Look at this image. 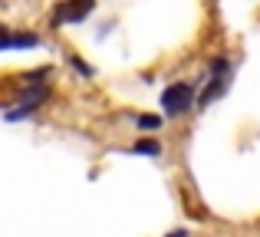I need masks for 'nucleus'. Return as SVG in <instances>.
I'll return each mask as SVG.
<instances>
[{"label": "nucleus", "instance_id": "f257e3e1", "mask_svg": "<svg viewBox=\"0 0 260 237\" xmlns=\"http://www.w3.org/2000/svg\"><path fill=\"white\" fill-rule=\"evenodd\" d=\"M194 103L198 99H194V86L191 83H172L161 89V109H165L168 119L184 116L188 109H194Z\"/></svg>", "mask_w": 260, "mask_h": 237}, {"label": "nucleus", "instance_id": "f03ea898", "mask_svg": "<svg viewBox=\"0 0 260 237\" xmlns=\"http://www.w3.org/2000/svg\"><path fill=\"white\" fill-rule=\"evenodd\" d=\"M95 10V0H63V4L53 10L50 26H66V23H83L89 13Z\"/></svg>", "mask_w": 260, "mask_h": 237}, {"label": "nucleus", "instance_id": "7ed1b4c3", "mask_svg": "<svg viewBox=\"0 0 260 237\" xmlns=\"http://www.w3.org/2000/svg\"><path fill=\"white\" fill-rule=\"evenodd\" d=\"M231 86V73L228 76H211L208 79V86H204V92L198 96V109H204V106H211L217 96H224V89Z\"/></svg>", "mask_w": 260, "mask_h": 237}, {"label": "nucleus", "instance_id": "20e7f679", "mask_svg": "<svg viewBox=\"0 0 260 237\" xmlns=\"http://www.w3.org/2000/svg\"><path fill=\"white\" fill-rule=\"evenodd\" d=\"M33 46H40V37H33V33H17V37H10V33H0V50H33Z\"/></svg>", "mask_w": 260, "mask_h": 237}, {"label": "nucleus", "instance_id": "39448f33", "mask_svg": "<svg viewBox=\"0 0 260 237\" xmlns=\"http://www.w3.org/2000/svg\"><path fill=\"white\" fill-rule=\"evenodd\" d=\"M20 103H33V106H43L46 99H50V86L43 83H23V89L17 92Z\"/></svg>", "mask_w": 260, "mask_h": 237}, {"label": "nucleus", "instance_id": "423d86ee", "mask_svg": "<svg viewBox=\"0 0 260 237\" xmlns=\"http://www.w3.org/2000/svg\"><path fill=\"white\" fill-rule=\"evenodd\" d=\"M128 155H148V158H155V155H161V142H155V139H139L132 148H128Z\"/></svg>", "mask_w": 260, "mask_h": 237}, {"label": "nucleus", "instance_id": "0eeeda50", "mask_svg": "<svg viewBox=\"0 0 260 237\" xmlns=\"http://www.w3.org/2000/svg\"><path fill=\"white\" fill-rule=\"evenodd\" d=\"M37 109H40V106H33V103H20L17 109H7L4 119H7V122H20V119H30Z\"/></svg>", "mask_w": 260, "mask_h": 237}, {"label": "nucleus", "instance_id": "6e6552de", "mask_svg": "<svg viewBox=\"0 0 260 237\" xmlns=\"http://www.w3.org/2000/svg\"><path fill=\"white\" fill-rule=\"evenodd\" d=\"M208 73H211V76H228V73H231V63L224 56H217V59H211Z\"/></svg>", "mask_w": 260, "mask_h": 237}, {"label": "nucleus", "instance_id": "1a4fd4ad", "mask_svg": "<svg viewBox=\"0 0 260 237\" xmlns=\"http://www.w3.org/2000/svg\"><path fill=\"white\" fill-rule=\"evenodd\" d=\"M70 66H73V70H76V73H83L86 79H92V76H95V70H92V66H89V63H83V59H79V56H70Z\"/></svg>", "mask_w": 260, "mask_h": 237}, {"label": "nucleus", "instance_id": "9d476101", "mask_svg": "<svg viewBox=\"0 0 260 237\" xmlns=\"http://www.w3.org/2000/svg\"><path fill=\"white\" fill-rule=\"evenodd\" d=\"M139 128H161V116H135Z\"/></svg>", "mask_w": 260, "mask_h": 237}, {"label": "nucleus", "instance_id": "9b49d317", "mask_svg": "<svg viewBox=\"0 0 260 237\" xmlns=\"http://www.w3.org/2000/svg\"><path fill=\"white\" fill-rule=\"evenodd\" d=\"M50 76V70H33V73H26V76H20L23 83H43V79Z\"/></svg>", "mask_w": 260, "mask_h": 237}]
</instances>
